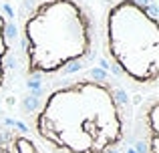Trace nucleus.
Masks as SVG:
<instances>
[{"label":"nucleus","instance_id":"obj_1","mask_svg":"<svg viewBox=\"0 0 159 153\" xmlns=\"http://www.w3.org/2000/svg\"><path fill=\"white\" fill-rule=\"evenodd\" d=\"M133 115L123 83L83 71L44 87L28 113V133L47 153H119Z\"/></svg>","mask_w":159,"mask_h":153},{"label":"nucleus","instance_id":"obj_2","mask_svg":"<svg viewBox=\"0 0 159 153\" xmlns=\"http://www.w3.org/2000/svg\"><path fill=\"white\" fill-rule=\"evenodd\" d=\"M14 32L18 73L32 85L79 75L101 51V20L89 0H22Z\"/></svg>","mask_w":159,"mask_h":153},{"label":"nucleus","instance_id":"obj_3","mask_svg":"<svg viewBox=\"0 0 159 153\" xmlns=\"http://www.w3.org/2000/svg\"><path fill=\"white\" fill-rule=\"evenodd\" d=\"M101 48L117 81L143 95L157 93V12L143 0H115L101 18Z\"/></svg>","mask_w":159,"mask_h":153},{"label":"nucleus","instance_id":"obj_4","mask_svg":"<svg viewBox=\"0 0 159 153\" xmlns=\"http://www.w3.org/2000/svg\"><path fill=\"white\" fill-rule=\"evenodd\" d=\"M157 115H159V95L151 93L133 115V129L131 139H135L137 153H159V129H157Z\"/></svg>","mask_w":159,"mask_h":153},{"label":"nucleus","instance_id":"obj_5","mask_svg":"<svg viewBox=\"0 0 159 153\" xmlns=\"http://www.w3.org/2000/svg\"><path fill=\"white\" fill-rule=\"evenodd\" d=\"M16 65V32L10 14L0 6V95L10 87Z\"/></svg>","mask_w":159,"mask_h":153},{"label":"nucleus","instance_id":"obj_6","mask_svg":"<svg viewBox=\"0 0 159 153\" xmlns=\"http://www.w3.org/2000/svg\"><path fill=\"white\" fill-rule=\"evenodd\" d=\"M0 153H47L26 129L0 125Z\"/></svg>","mask_w":159,"mask_h":153}]
</instances>
